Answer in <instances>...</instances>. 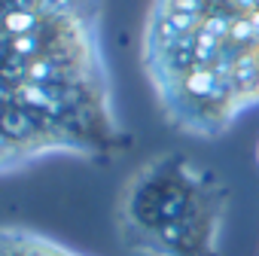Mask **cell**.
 Listing matches in <instances>:
<instances>
[{
    "mask_svg": "<svg viewBox=\"0 0 259 256\" xmlns=\"http://www.w3.org/2000/svg\"><path fill=\"white\" fill-rule=\"evenodd\" d=\"M232 192L186 153L141 162L116 195V235L132 256H220Z\"/></svg>",
    "mask_w": 259,
    "mask_h": 256,
    "instance_id": "3",
    "label": "cell"
},
{
    "mask_svg": "<svg viewBox=\"0 0 259 256\" xmlns=\"http://www.w3.org/2000/svg\"><path fill=\"white\" fill-rule=\"evenodd\" d=\"M141 67L171 128L229 135L259 107V0H150Z\"/></svg>",
    "mask_w": 259,
    "mask_h": 256,
    "instance_id": "2",
    "label": "cell"
},
{
    "mask_svg": "<svg viewBox=\"0 0 259 256\" xmlns=\"http://www.w3.org/2000/svg\"><path fill=\"white\" fill-rule=\"evenodd\" d=\"M132 147L104 49V0H0V174Z\"/></svg>",
    "mask_w": 259,
    "mask_h": 256,
    "instance_id": "1",
    "label": "cell"
},
{
    "mask_svg": "<svg viewBox=\"0 0 259 256\" xmlns=\"http://www.w3.org/2000/svg\"><path fill=\"white\" fill-rule=\"evenodd\" d=\"M0 256H85V253L28 226H0Z\"/></svg>",
    "mask_w": 259,
    "mask_h": 256,
    "instance_id": "4",
    "label": "cell"
},
{
    "mask_svg": "<svg viewBox=\"0 0 259 256\" xmlns=\"http://www.w3.org/2000/svg\"><path fill=\"white\" fill-rule=\"evenodd\" d=\"M256 159H259V144H256Z\"/></svg>",
    "mask_w": 259,
    "mask_h": 256,
    "instance_id": "5",
    "label": "cell"
}]
</instances>
